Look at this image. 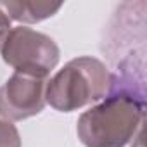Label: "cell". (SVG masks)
Segmentation results:
<instances>
[{
  "label": "cell",
  "instance_id": "obj_3",
  "mask_svg": "<svg viewBox=\"0 0 147 147\" xmlns=\"http://www.w3.org/2000/svg\"><path fill=\"white\" fill-rule=\"evenodd\" d=\"M0 54L14 71L42 78H49L61 59V50L54 38L26 26L11 28L0 47Z\"/></svg>",
  "mask_w": 147,
  "mask_h": 147
},
{
  "label": "cell",
  "instance_id": "obj_1",
  "mask_svg": "<svg viewBox=\"0 0 147 147\" xmlns=\"http://www.w3.org/2000/svg\"><path fill=\"white\" fill-rule=\"evenodd\" d=\"M144 109V80L135 76L128 57L111 73L106 97L78 118V138L85 147H125L142 131Z\"/></svg>",
  "mask_w": 147,
  "mask_h": 147
},
{
  "label": "cell",
  "instance_id": "obj_7",
  "mask_svg": "<svg viewBox=\"0 0 147 147\" xmlns=\"http://www.w3.org/2000/svg\"><path fill=\"white\" fill-rule=\"evenodd\" d=\"M11 19H9V16L0 9V47H2V43H4V40H5V36H7V33L11 31Z\"/></svg>",
  "mask_w": 147,
  "mask_h": 147
},
{
  "label": "cell",
  "instance_id": "obj_6",
  "mask_svg": "<svg viewBox=\"0 0 147 147\" xmlns=\"http://www.w3.org/2000/svg\"><path fill=\"white\" fill-rule=\"evenodd\" d=\"M0 147H21V135L12 121L0 119Z\"/></svg>",
  "mask_w": 147,
  "mask_h": 147
},
{
  "label": "cell",
  "instance_id": "obj_8",
  "mask_svg": "<svg viewBox=\"0 0 147 147\" xmlns=\"http://www.w3.org/2000/svg\"><path fill=\"white\" fill-rule=\"evenodd\" d=\"M133 147H144V140H142V131L137 135V145H133Z\"/></svg>",
  "mask_w": 147,
  "mask_h": 147
},
{
  "label": "cell",
  "instance_id": "obj_4",
  "mask_svg": "<svg viewBox=\"0 0 147 147\" xmlns=\"http://www.w3.org/2000/svg\"><path fill=\"white\" fill-rule=\"evenodd\" d=\"M49 78L14 71L0 87V116L7 121H23L36 116L45 107Z\"/></svg>",
  "mask_w": 147,
  "mask_h": 147
},
{
  "label": "cell",
  "instance_id": "obj_5",
  "mask_svg": "<svg viewBox=\"0 0 147 147\" xmlns=\"http://www.w3.org/2000/svg\"><path fill=\"white\" fill-rule=\"evenodd\" d=\"M62 7L61 2H33V0H23V2H0L2 9L9 19L35 24L43 19L52 18Z\"/></svg>",
  "mask_w": 147,
  "mask_h": 147
},
{
  "label": "cell",
  "instance_id": "obj_2",
  "mask_svg": "<svg viewBox=\"0 0 147 147\" xmlns=\"http://www.w3.org/2000/svg\"><path fill=\"white\" fill-rule=\"evenodd\" d=\"M111 83L107 66L90 55L71 59L47 82L45 102L59 113H73L106 97Z\"/></svg>",
  "mask_w": 147,
  "mask_h": 147
}]
</instances>
